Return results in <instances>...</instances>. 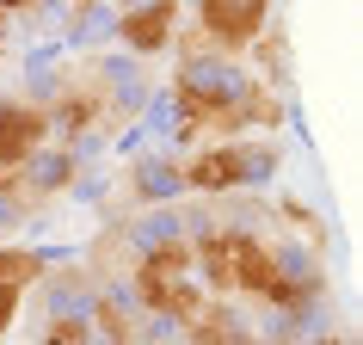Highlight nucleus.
I'll use <instances>...</instances> for the list:
<instances>
[{"mask_svg": "<svg viewBox=\"0 0 363 345\" xmlns=\"http://www.w3.org/2000/svg\"><path fill=\"white\" fill-rule=\"evenodd\" d=\"M38 130L43 124L31 111H0V160H19V154L38 142Z\"/></svg>", "mask_w": 363, "mask_h": 345, "instance_id": "obj_2", "label": "nucleus"}, {"mask_svg": "<svg viewBox=\"0 0 363 345\" xmlns=\"http://www.w3.org/2000/svg\"><path fill=\"white\" fill-rule=\"evenodd\" d=\"M252 25H259V0H210V31L216 38H247Z\"/></svg>", "mask_w": 363, "mask_h": 345, "instance_id": "obj_1", "label": "nucleus"}]
</instances>
